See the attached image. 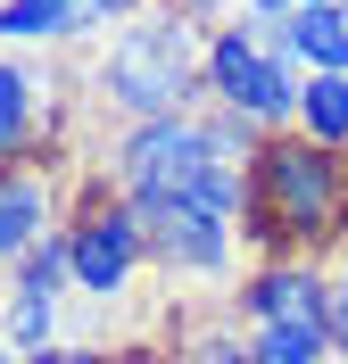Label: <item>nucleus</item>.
<instances>
[{"label":"nucleus","mask_w":348,"mask_h":364,"mask_svg":"<svg viewBox=\"0 0 348 364\" xmlns=\"http://www.w3.org/2000/svg\"><path fill=\"white\" fill-rule=\"evenodd\" d=\"M324 340H332V356H348V265L332 273V298H324Z\"/></svg>","instance_id":"2eb2a0df"},{"label":"nucleus","mask_w":348,"mask_h":364,"mask_svg":"<svg viewBox=\"0 0 348 364\" xmlns=\"http://www.w3.org/2000/svg\"><path fill=\"white\" fill-rule=\"evenodd\" d=\"M241 9H249V17H299V9H332V0H241Z\"/></svg>","instance_id":"f3484780"},{"label":"nucleus","mask_w":348,"mask_h":364,"mask_svg":"<svg viewBox=\"0 0 348 364\" xmlns=\"http://www.w3.org/2000/svg\"><path fill=\"white\" fill-rule=\"evenodd\" d=\"M83 25H100L92 0H0V42H67Z\"/></svg>","instance_id":"6e6552de"},{"label":"nucleus","mask_w":348,"mask_h":364,"mask_svg":"<svg viewBox=\"0 0 348 364\" xmlns=\"http://www.w3.org/2000/svg\"><path fill=\"white\" fill-rule=\"evenodd\" d=\"M25 364H116V356H92V348H75V340H58V348H42V356H25Z\"/></svg>","instance_id":"dca6fc26"},{"label":"nucleus","mask_w":348,"mask_h":364,"mask_svg":"<svg viewBox=\"0 0 348 364\" xmlns=\"http://www.w3.org/2000/svg\"><path fill=\"white\" fill-rule=\"evenodd\" d=\"M249 356L257 364H332V340L307 331V323H265V331H249Z\"/></svg>","instance_id":"ddd939ff"},{"label":"nucleus","mask_w":348,"mask_h":364,"mask_svg":"<svg viewBox=\"0 0 348 364\" xmlns=\"http://www.w3.org/2000/svg\"><path fill=\"white\" fill-rule=\"evenodd\" d=\"M33 124H42V83H33V67L0 58V158H17L33 141Z\"/></svg>","instance_id":"9b49d317"},{"label":"nucleus","mask_w":348,"mask_h":364,"mask_svg":"<svg viewBox=\"0 0 348 364\" xmlns=\"http://www.w3.org/2000/svg\"><path fill=\"white\" fill-rule=\"evenodd\" d=\"M125 9H141V0H92V17H125Z\"/></svg>","instance_id":"a211bd4d"},{"label":"nucleus","mask_w":348,"mask_h":364,"mask_svg":"<svg viewBox=\"0 0 348 364\" xmlns=\"http://www.w3.org/2000/svg\"><path fill=\"white\" fill-rule=\"evenodd\" d=\"M249 232L274 249H315L332 232H348V158L315 149L299 133H274L265 158L249 166Z\"/></svg>","instance_id":"f257e3e1"},{"label":"nucleus","mask_w":348,"mask_h":364,"mask_svg":"<svg viewBox=\"0 0 348 364\" xmlns=\"http://www.w3.org/2000/svg\"><path fill=\"white\" fill-rule=\"evenodd\" d=\"M183 364H257L249 340H232V331H199V340L183 348Z\"/></svg>","instance_id":"4468645a"},{"label":"nucleus","mask_w":348,"mask_h":364,"mask_svg":"<svg viewBox=\"0 0 348 364\" xmlns=\"http://www.w3.org/2000/svg\"><path fill=\"white\" fill-rule=\"evenodd\" d=\"M0 182H9V174H0Z\"/></svg>","instance_id":"412c9836"},{"label":"nucleus","mask_w":348,"mask_h":364,"mask_svg":"<svg viewBox=\"0 0 348 364\" xmlns=\"http://www.w3.org/2000/svg\"><path fill=\"white\" fill-rule=\"evenodd\" d=\"M100 91H108V108H125L133 124H166V116H183L199 91H208V42H199V25L183 9H158V17L125 25L100 58Z\"/></svg>","instance_id":"f03ea898"},{"label":"nucleus","mask_w":348,"mask_h":364,"mask_svg":"<svg viewBox=\"0 0 348 364\" xmlns=\"http://www.w3.org/2000/svg\"><path fill=\"white\" fill-rule=\"evenodd\" d=\"M0 340L17 348V356H42V348H58V298L17 290V282H9V298H0Z\"/></svg>","instance_id":"9d476101"},{"label":"nucleus","mask_w":348,"mask_h":364,"mask_svg":"<svg viewBox=\"0 0 348 364\" xmlns=\"http://www.w3.org/2000/svg\"><path fill=\"white\" fill-rule=\"evenodd\" d=\"M67 249H75V290H83V298H116L141 273V257H149V249H141V215L125 199H108V207L92 199L67 224Z\"/></svg>","instance_id":"39448f33"},{"label":"nucleus","mask_w":348,"mask_h":364,"mask_svg":"<svg viewBox=\"0 0 348 364\" xmlns=\"http://www.w3.org/2000/svg\"><path fill=\"white\" fill-rule=\"evenodd\" d=\"M133 215H141V249L158 257L166 273H224L232 265V215H216V207L149 199V207H133Z\"/></svg>","instance_id":"20e7f679"},{"label":"nucleus","mask_w":348,"mask_h":364,"mask_svg":"<svg viewBox=\"0 0 348 364\" xmlns=\"http://www.w3.org/2000/svg\"><path fill=\"white\" fill-rule=\"evenodd\" d=\"M17 290H42V298L75 290V249H67V224H58V232H42V240L25 249V265H17Z\"/></svg>","instance_id":"f8f14e48"},{"label":"nucleus","mask_w":348,"mask_h":364,"mask_svg":"<svg viewBox=\"0 0 348 364\" xmlns=\"http://www.w3.org/2000/svg\"><path fill=\"white\" fill-rule=\"evenodd\" d=\"M216 9H224V0H183V17H216Z\"/></svg>","instance_id":"6ab92c4d"},{"label":"nucleus","mask_w":348,"mask_h":364,"mask_svg":"<svg viewBox=\"0 0 348 364\" xmlns=\"http://www.w3.org/2000/svg\"><path fill=\"white\" fill-rule=\"evenodd\" d=\"M324 298H332V273H324V265H307V257H274V265L249 273L241 315H249V331H265V323H307V331H324Z\"/></svg>","instance_id":"423d86ee"},{"label":"nucleus","mask_w":348,"mask_h":364,"mask_svg":"<svg viewBox=\"0 0 348 364\" xmlns=\"http://www.w3.org/2000/svg\"><path fill=\"white\" fill-rule=\"evenodd\" d=\"M290 133L348 158V75H307L299 83V124H290Z\"/></svg>","instance_id":"1a4fd4ad"},{"label":"nucleus","mask_w":348,"mask_h":364,"mask_svg":"<svg viewBox=\"0 0 348 364\" xmlns=\"http://www.w3.org/2000/svg\"><path fill=\"white\" fill-rule=\"evenodd\" d=\"M0 364H25V356H17V348H9V340H0Z\"/></svg>","instance_id":"aec40b11"},{"label":"nucleus","mask_w":348,"mask_h":364,"mask_svg":"<svg viewBox=\"0 0 348 364\" xmlns=\"http://www.w3.org/2000/svg\"><path fill=\"white\" fill-rule=\"evenodd\" d=\"M50 224V182L42 174H9L0 182V265H25V249L42 240Z\"/></svg>","instance_id":"0eeeda50"},{"label":"nucleus","mask_w":348,"mask_h":364,"mask_svg":"<svg viewBox=\"0 0 348 364\" xmlns=\"http://www.w3.org/2000/svg\"><path fill=\"white\" fill-rule=\"evenodd\" d=\"M299 83L307 75L274 50V17H241L208 33V100L232 116H249L257 133H290L299 124Z\"/></svg>","instance_id":"7ed1b4c3"}]
</instances>
